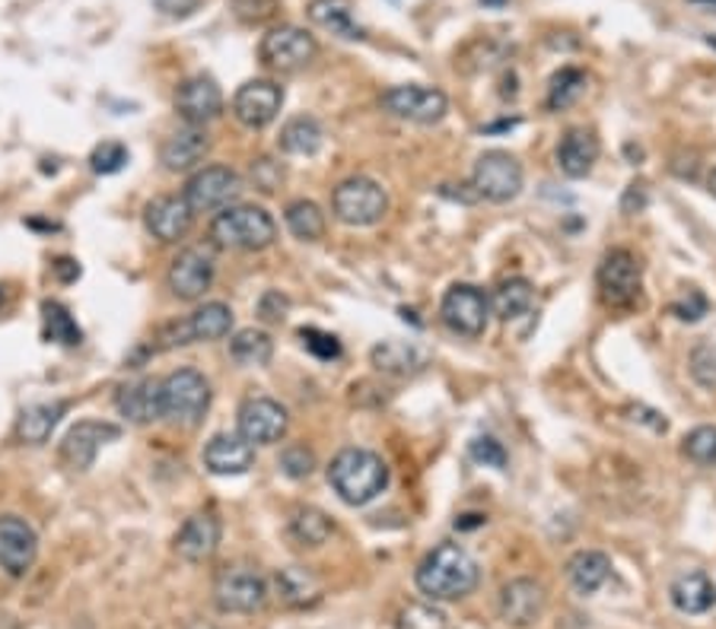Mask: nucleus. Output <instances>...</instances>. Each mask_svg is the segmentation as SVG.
Listing matches in <instances>:
<instances>
[{"label":"nucleus","instance_id":"obj_45","mask_svg":"<svg viewBox=\"0 0 716 629\" xmlns=\"http://www.w3.org/2000/svg\"><path fill=\"white\" fill-rule=\"evenodd\" d=\"M281 471L287 473L291 480H306L309 473L316 471V455L306 446H291L281 451Z\"/></svg>","mask_w":716,"mask_h":629},{"label":"nucleus","instance_id":"obj_50","mask_svg":"<svg viewBox=\"0 0 716 629\" xmlns=\"http://www.w3.org/2000/svg\"><path fill=\"white\" fill-rule=\"evenodd\" d=\"M672 314L682 318V321H697V318H704V314H707V296H704L701 289H688L685 299L672 302Z\"/></svg>","mask_w":716,"mask_h":629},{"label":"nucleus","instance_id":"obj_4","mask_svg":"<svg viewBox=\"0 0 716 629\" xmlns=\"http://www.w3.org/2000/svg\"><path fill=\"white\" fill-rule=\"evenodd\" d=\"M211 407V382L198 369H176L159 382L162 419L176 426H198Z\"/></svg>","mask_w":716,"mask_h":629},{"label":"nucleus","instance_id":"obj_7","mask_svg":"<svg viewBox=\"0 0 716 629\" xmlns=\"http://www.w3.org/2000/svg\"><path fill=\"white\" fill-rule=\"evenodd\" d=\"M599 296L609 309H631L640 299L643 287V267L628 248H611L596 270Z\"/></svg>","mask_w":716,"mask_h":629},{"label":"nucleus","instance_id":"obj_16","mask_svg":"<svg viewBox=\"0 0 716 629\" xmlns=\"http://www.w3.org/2000/svg\"><path fill=\"white\" fill-rule=\"evenodd\" d=\"M501 620L506 627L529 629L535 627L541 617H545V607H548V591L541 582L535 578H509L504 588H501Z\"/></svg>","mask_w":716,"mask_h":629},{"label":"nucleus","instance_id":"obj_8","mask_svg":"<svg viewBox=\"0 0 716 629\" xmlns=\"http://www.w3.org/2000/svg\"><path fill=\"white\" fill-rule=\"evenodd\" d=\"M523 182H526V172L516 157H509L504 150H487L477 157L475 175H472V188L477 191V198H484L491 204H509L519 198Z\"/></svg>","mask_w":716,"mask_h":629},{"label":"nucleus","instance_id":"obj_46","mask_svg":"<svg viewBox=\"0 0 716 629\" xmlns=\"http://www.w3.org/2000/svg\"><path fill=\"white\" fill-rule=\"evenodd\" d=\"M299 341L303 347L316 356V360H338L341 356V341L328 331H318V328H303L299 331Z\"/></svg>","mask_w":716,"mask_h":629},{"label":"nucleus","instance_id":"obj_43","mask_svg":"<svg viewBox=\"0 0 716 629\" xmlns=\"http://www.w3.org/2000/svg\"><path fill=\"white\" fill-rule=\"evenodd\" d=\"M691 375L701 388H716V347L697 343L691 350Z\"/></svg>","mask_w":716,"mask_h":629},{"label":"nucleus","instance_id":"obj_33","mask_svg":"<svg viewBox=\"0 0 716 629\" xmlns=\"http://www.w3.org/2000/svg\"><path fill=\"white\" fill-rule=\"evenodd\" d=\"M325 131L313 115H296L281 128V150L291 157H316L322 150Z\"/></svg>","mask_w":716,"mask_h":629},{"label":"nucleus","instance_id":"obj_52","mask_svg":"<svg viewBox=\"0 0 716 629\" xmlns=\"http://www.w3.org/2000/svg\"><path fill=\"white\" fill-rule=\"evenodd\" d=\"M154 7H157L162 17L186 20V17H191L201 7V0H154Z\"/></svg>","mask_w":716,"mask_h":629},{"label":"nucleus","instance_id":"obj_47","mask_svg":"<svg viewBox=\"0 0 716 629\" xmlns=\"http://www.w3.org/2000/svg\"><path fill=\"white\" fill-rule=\"evenodd\" d=\"M468 455H472L475 465H484V468H497V471L506 468V448L494 436H477L475 443L468 446Z\"/></svg>","mask_w":716,"mask_h":629},{"label":"nucleus","instance_id":"obj_32","mask_svg":"<svg viewBox=\"0 0 716 629\" xmlns=\"http://www.w3.org/2000/svg\"><path fill=\"white\" fill-rule=\"evenodd\" d=\"M287 531H291V541L296 544V547H309V551H316V547H322V544H328L335 524H331V519H328L322 509L303 505V509L293 512Z\"/></svg>","mask_w":716,"mask_h":629},{"label":"nucleus","instance_id":"obj_6","mask_svg":"<svg viewBox=\"0 0 716 629\" xmlns=\"http://www.w3.org/2000/svg\"><path fill=\"white\" fill-rule=\"evenodd\" d=\"M233 328V309L227 302H204L201 309L172 321L159 331V350H176V347H188V343H208L227 338Z\"/></svg>","mask_w":716,"mask_h":629},{"label":"nucleus","instance_id":"obj_13","mask_svg":"<svg viewBox=\"0 0 716 629\" xmlns=\"http://www.w3.org/2000/svg\"><path fill=\"white\" fill-rule=\"evenodd\" d=\"M262 64L277 71V74H296L306 64H313V57L318 54L316 39L299 26H277L267 32L259 45Z\"/></svg>","mask_w":716,"mask_h":629},{"label":"nucleus","instance_id":"obj_17","mask_svg":"<svg viewBox=\"0 0 716 629\" xmlns=\"http://www.w3.org/2000/svg\"><path fill=\"white\" fill-rule=\"evenodd\" d=\"M39 556V534L20 515H0V569L7 576H27Z\"/></svg>","mask_w":716,"mask_h":629},{"label":"nucleus","instance_id":"obj_19","mask_svg":"<svg viewBox=\"0 0 716 629\" xmlns=\"http://www.w3.org/2000/svg\"><path fill=\"white\" fill-rule=\"evenodd\" d=\"M118 433H122V429L112 426V423H103V419H83V423H77V426L64 436V443H61V461H64L67 468H74V471H86V468L96 461L99 448L106 446V443H115Z\"/></svg>","mask_w":716,"mask_h":629},{"label":"nucleus","instance_id":"obj_55","mask_svg":"<svg viewBox=\"0 0 716 629\" xmlns=\"http://www.w3.org/2000/svg\"><path fill=\"white\" fill-rule=\"evenodd\" d=\"M487 522V519H484V515H462V519H455V527H459V531H472V527H481V524Z\"/></svg>","mask_w":716,"mask_h":629},{"label":"nucleus","instance_id":"obj_48","mask_svg":"<svg viewBox=\"0 0 716 629\" xmlns=\"http://www.w3.org/2000/svg\"><path fill=\"white\" fill-rule=\"evenodd\" d=\"M249 175H252V182H255V188L259 191H265V194H271V191H277L281 188V182H284V169L274 162V159H255L252 162V169H249Z\"/></svg>","mask_w":716,"mask_h":629},{"label":"nucleus","instance_id":"obj_39","mask_svg":"<svg viewBox=\"0 0 716 629\" xmlns=\"http://www.w3.org/2000/svg\"><path fill=\"white\" fill-rule=\"evenodd\" d=\"M42 321H45V338L64 347H77L83 341V331L77 328L74 314L67 312L61 302H45L42 306Z\"/></svg>","mask_w":716,"mask_h":629},{"label":"nucleus","instance_id":"obj_54","mask_svg":"<svg viewBox=\"0 0 716 629\" xmlns=\"http://www.w3.org/2000/svg\"><path fill=\"white\" fill-rule=\"evenodd\" d=\"M631 419H640V423H646V426H653L656 433H665L668 429V423H665L663 414H656V411H646V407H631L628 411Z\"/></svg>","mask_w":716,"mask_h":629},{"label":"nucleus","instance_id":"obj_53","mask_svg":"<svg viewBox=\"0 0 716 629\" xmlns=\"http://www.w3.org/2000/svg\"><path fill=\"white\" fill-rule=\"evenodd\" d=\"M52 270L61 284H74L80 277V264L74 262V258H57V262L52 264Z\"/></svg>","mask_w":716,"mask_h":629},{"label":"nucleus","instance_id":"obj_49","mask_svg":"<svg viewBox=\"0 0 716 629\" xmlns=\"http://www.w3.org/2000/svg\"><path fill=\"white\" fill-rule=\"evenodd\" d=\"M287 312H291V299L281 296L277 289H267L265 296L259 299V318L265 324H281L287 318Z\"/></svg>","mask_w":716,"mask_h":629},{"label":"nucleus","instance_id":"obj_3","mask_svg":"<svg viewBox=\"0 0 716 629\" xmlns=\"http://www.w3.org/2000/svg\"><path fill=\"white\" fill-rule=\"evenodd\" d=\"M213 245L230 248V252H262L274 245L277 238V223L265 207L252 204H236V207L220 210L211 223Z\"/></svg>","mask_w":716,"mask_h":629},{"label":"nucleus","instance_id":"obj_22","mask_svg":"<svg viewBox=\"0 0 716 629\" xmlns=\"http://www.w3.org/2000/svg\"><path fill=\"white\" fill-rule=\"evenodd\" d=\"M220 534H223V527H220V519H217L213 512H194V515L186 519V524L179 527L172 547H176V553H179L186 563H204V559H211L213 553H217V547H220Z\"/></svg>","mask_w":716,"mask_h":629},{"label":"nucleus","instance_id":"obj_14","mask_svg":"<svg viewBox=\"0 0 716 629\" xmlns=\"http://www.w3.org/2000/svg\"><path fill=\"white\" fill-rule=\"evenodd\" d=\"M239 436L252 446H274L287 436L291 417L287 411L271 397H249L239 407Z\"/></svg>","mask_w":716,"mask_h":629},{"label":"nucleus","instance_id":"obj_44","mask_svg":"<svg viewBox=\"0 0 716 629\" xmlns=\"http://www.w3.org/2000/svg\"><path fill=\"white\" fill-rule=\"evenodd\" d=\"M281 10V0H233V13L249 26H262L267 20H274Z\"/></svg>","mask_w":716,"mask_h":629},{"label":"nucleus","instance_id":"obj_12","mask_svg":"<svg viewBox=\"0 0 716 629\" xmlns=\"http://www.w3.org/2000/svg\"><path fill=\"white\" fill-rule=\"evenodd\" d=\"M382 108L389 115H396L401 121L411 125H436L446 118L450 111V99L443 89L436 86H421V83H408V86H392L382 96Z\"/></svg>","mask_w":716,"mask_h":629},{"label":"nucleus","instance_id":"obj_38","mask_svg":"<svg viewBox=\"0 0 716 629\" xmlns=\"http://www.w3.org/2000/svg\"><path fill=\"white\" fill-rule=\"evenodd\" d=\"M586 74L580 67H564L557 71L551 77V86H548V108L551 111H564L570 105H577L586 96Z\"/></svg>","mask_w":716,"mask_h":629},{"label":"nucleus","instance_id":"obj_5","mask_svg":"<svg viewBox=\"0 0 716 629\" xmlns=\"http://www.w3.org/2000/svg\"><path fill=\"white\" fill-rule=\"evenodd\" d=\"M331 213L338 223L364 230V226H376L386 213H389V194L379 182H372L367 175H354L335 188L331 194Z\"/></svg>","mask_w":716,"mask_h":629},{"label":"nucleus","instance_id":"obj_31","mask_svg":"<svg viewBox=\"0 0 716 629\" xmlns=\"http://www.w3.org/2000/svg\"><path fill=\"white\" fill-rule=\"evenodd\" d=\"M372 366L379 372H389V375H411L418 369H424L427 356L414 347V343L404 341H382L372 347L370 353Z\"/></svg>","mask_w":716,"mask_h":629},{"label":"nucleus","instance_id":"obj_34","mask_svg":"<svg viewBox=\"0 0 716 629\" xmlns=\"http://www.w3.org/2000/svg\"><path fill=\"white\" fill-rule=\"evenodd\" d=\"M309 20L322 29L341 35V39H364V29L357 26L350 0H313L309 3Z\"/></svg>","mask_w":716,"mask_h":629},{"label":"nucleus","instance_id":"obj_58","mask_svg":"<svg viewBox=\"0 0 716 629\" xmlns=\"http://www.w3.org/2000/svg\"><path fill=\"white\" fill-rule=\"evenodd\" d=\"M481 3H504V0H481Z\"/></svg>","mask_w":716,"mask_h":629},{"label":"nucleus","instance_id":"obj_25","mask_svg":"<svg viewBox=\"0 0 716 629\" xmlns=\"http://www.w3.org/2000/svg\"><path fill=\"white\" fill-rule=\"evenodd\" d=\"M599 137L586 128H570L557 143V169L567 179H586L599 159Z\"/></svg>","mask_w":716,"mask_h":629},{"label":"nucleus","instance_id":"obj_10","mask_svg":"<svg viewBox=\"0 0 716 629\" xmlns=\"http://www.w3.org/2000/svg\"><path fill=\"white\" fill-rule=\"evenodd\" d=\"M440 318L452 334L481 338L491 318V296L475 284H452L440 302Z\"/></svg>","mask_w":716,"mask_h":629},{"label":"nucleus","instance_id":"obj_40","mask_svg":"<svg viewBox=\"0 0 716 629\" xmlns=\"http://www.w3.org/2000/svg\"><path fill=\"white\" fill-rule=\"evenodd\" d=\"M396 629H450V617L436 601H414L398 614Z\"/></svg>","mask_w":716,"mask_h":629},{"label":"nucleus","instance_id":"obj_26","mask_svg":"<svg viewBox=\"0 0 716 629\" xmlns=\"http://www.w3.org/2000/svg\"><path fill=\"white\" fill-rule=\"evenodd\" d=\"M668 601L678 614H688V617H697V614H707L716 607V585L710 582L707 573H682V576L672 578L668 585Z\"/></svg>","mask_w":716,"mask_h":629},{"label":"nucleus","instance_id":"obj_23","mask_svg":"<svg viewBox=\"0 0 716 629\" xmlns=\"http://www.w3.org/2000/svg\"><path fill=\"white\" fill-rule=\"evenodd\" d=\"M255 465V446L245 443L242 436L220 433L204 446V468L217 477H239L249 473Z\"/></svg>","mask_w":716,"mask_h":629},{"label":"nucleus","instance_id":"obj_20","mask_svg":"<svg viewBox=\"0 0 716 629\" xmlns=\"http://www.w3.org/2000/svg\"><path fill=\"white\" fill-rule=\"evenodd\" d=\"M176 111L186 118L188 125L204 128L208 121L220 118L223 111V93L217 86V79L211 77H188L186 83H179L176 89Z\"/></svg>","mask_w":716,"mask_h":629},{"label":"nucleus","instance_id":"obj_11","mask_svg":"<svg viewBox=\"0 0 716 629\" xmlns=\"http://www.w3.org/2000/svg\"><path fill=\"white\" fill-rule=\"evenodd\" d=\"M242 191V179L230 166H204L186 184V204L191 213H220L227 210Z\"/></svg>","mask_w":716,"mask_h":629},{"label":"nucleus","instance_id":"obj_1","mask_svg":"<svg viewBox=\"0 0 716 629\" xmlns=\"http://www.w3.org/2000/svg\"><path fill=\"white\" fill-rule=\"evenodd\" d=\"M477 569L475 556L459 547V544H440L427 553L414 573V582L421 588L427 601H459L465 595H472L477 588Z\"/></svg>","mask_w":716,"mask_h":629},{"label":"nucleus","instance_id":"obj_29","mask_svg":"<svg viewBox=\"0 0 716 629\" xmlns=\"http://www.w3.org/2000/svg\"><path fill=\"white\" fill-rule=\"evenodd\" d=\"M67 414L64 401H45V404H32L20 414L17 433L27 446H45L52 439L54 426L61 423V417Z\"/></svg>","mask_w":716,"mask_h":629},{"label":"nucleus","instance_id":"obj_41","mask_svg":"<svg viewBox=\"0 0 716 629\" xmlns=\"http://www.w3.org/2000/svg\"><path fill=\"white\" fill-rule=\"evenodd\" d=\"M682 451L688 458L691 465L697 468H714L716 465V426H694L685 443H682Z\"/></svg>","mask_w":716,"mask_h":629},{"label":"nucleus","instance_id":"obj_27","mask_svg":"<svg viewBox=\"0 0 716 629\" xmlns=\"http://www.w3.org/2000/svg\"><path fill=\"white\" fill-rule=\"evenodd\" d=\"M611 578V559L602 551H577L567 559V582L577 595H596Z\"/></svg>","mask_w":716,"mask_h":629},{"label":"nucleus","instance_id":"obj_30","mask_svg":"<svg viewBox=\"0 0 716 629\" xmlns=\"http://www.w3.org/2000/svg\"><path fill=\"white\" fill-rule=\"evenodd\" d=\"M274 591L287 607H313L322 598V582L303 566H287L274 576Z\"/></svg>","mask_w":716,"mask_h":629},{"label":"nucleus","instance_id":"obj_36","mask_svg":"<svg viewBox=\"0 0 716 629\" xmlns=\"http://www.w3.org/2000/svg\"><path fill=\"white\" fill-rule=\"evenodd\" d=\"M531 302H535V287H531V280H526V277H509V280H504L497 287V292H494V299H491L494 312L501 314L504 321L523 318L531 309Z\"/></svg>","mask_w":716,"mask_h":629},{"label":"nucleus","instance_id":"obj_2","mask_svg":"<svg viewBox=\"0 0 716 629\" xmlns=\"http://www.w3.org/2000/svg\"><path fill=\"white\" fill-rule=\"evenodd\" d=\"M328 483L347 505H367L389 487V468L370 448H341L328 465Z\"/></svg>","mask_w":716,"mask_h":629},{"label":"nucleus","instance_id":"obj_21","mask_svg":"<svg viewBox=\"0 0 716 629\" xmlns=\"http://www.w3.org/2000/svg\"><path fill=\"white\" fill-rule=\"evenodd\" d=\"M191 220L194 213L186 204V198L179 194H162V198H154L147 210H144V223H147V233L159 242H179V238L188 236L191 230Z\"/></svg>","mask_w":716,"mask_h":629},{"label":"nucleus","instance_id":"obj_51","mask_svg":"<svg viewBox=\"0 0 716 629\" xmlns=\"http://www.w3.org/2000/svg\"><path fill=\"white\" fill-rule=\"evenodd\" d=\"M646 204H650V188H646V182L628 184V191H624V198H621V213L634 216V213H643Z\"/></svg>","mask_w":716,"mask_h":629},{"label":"nucleus","instance_id":"obj_28","mask_svg":"<svg viewBox=\"0 0 716 629\" xmlns=\"http://www.w3.org/2000/svg\"><path fill=\"white\" fill-rule=\"evenodd\" d=\"M118 411L122 417L131 419L137 426L144 423H154V419H162V411H159V382L157 379H140V382H131L118 392Z\"/></svg>","mask_w":716,"mask_h":629},{"label":"nucleus","instance_id":"obj_56","mask_svg":"<svg viewBox=\"0 0 716 629\" xmlns=\"http://www.w3.org/2000/svg\"><path fill=\"white\" fill-rule=\"evenodd\" d=\"M688 3L701 7V10H710V13H716V0H688Z\"/></svg>","mask_w":716,"mask_h":629},{"label":"nucleus","instance_id":"obj_15","mask_svg":"<svg viewBox=\"0 0 716 629\" xmlns=\"http://www.w3.org/2000/svg\"><path fill=\"white\" fill-rule=\"evenodd\" d=\"M281 105H284V86L281 83L249 79V83L239 86L236 96H233V115H236L239 125H245L252 131H262L281 115Z\"/></svg>","mask_w":716,"mask_h":629},{"label":"nucleus","instance_id":"obj_35","mask_svg":"<svg viewBox=\"0 0 716 629\" xmlns=\"http://www.w3.org/2000/svg\"><path fill=\"white\" fill-rule=\"evenodd\" d=\"M230 356L236 360L239 366H267L274 356V341L267 331L259 328H242L230 338Z\"/></svg>","mask_w":716,"mask_h":629},{"label":"nucleus","instance_id":"obj_57","mask_svg":"<svg viewBox=\"0 0 716 629\" xmlns=\"http://www.w3.org/2000/svg\"><path fill=\"white\" fill-rule=\"evenodd\" d=\"M707 191H710V194L716 198V169L710 172V175H707Z\"/></svg>","mask_w":716,"mask_h":629},{"label":"nucleus","instance_id":"obj_24","mask_svg":"<svg viewBox=\"0 0 716 629\" xmlns=\"http://www.w3.org/2000/svg\"><path fill=\"white\" fill-rule=\"evenodd\" d=\"M211 150V137L204 128H194L188 125L182 131L169 134L159 147V162L169 169V172H191L194 166H201V159L208 157Z\"/></svg>","mask_w":716,"mask_h":629},{"label":"nucleus","instance_id":"obj_37","mask_svg":"<svg viewBox=\"0 0 716 629\" xmlns=\"http://www.w3.org/2000/svg\"><path fill=\"white\" fill-rule=\"evenodd\" d=\"M284 223H287V230L299 242H318V238L325 236V230H328L325 213H322L316 201H293V204H287Z\"/></svg>","mask_w":716,"mask_h":629},{"label":"nucleus","instance_id":"obj_9","mask_svg":"<svg viewBox=\"0 0 716 629\" xmlns=\"http://www.w3.org/2000/svg\"><path fill=\"white\" fill-rule=\"evenodd\" d=\"M267 601V582L252 566H227L213 582V604L223 614H259Z\"/></svg>","mask_w":716,"mask_h":629},{"label":"nucleus","instance_id":"obj_42","mask_svg":"<svg viewBox=\"0 0 716 629\" xmlns=\"http://www.w3.org/2000/svg\"><path fill=\"white\" fill-rule=\"evenodd\" d=\"M128 166V147L118 140H103L93 153H90V169L96 175H115Z\"/></svg>","mask_w":716,"mask_h":629},{"label":"nucleus","instance_id":"obj_18","mask_svg":"<svg viewBox=\"0 0 716 629\" xmlns=\"http://www.w3.org/2000/svg\"><path fill=\"white\" fill-rule=\"evenodd\" d=\"M213 284V262L208 252L201 248H186L176 255V262L169 264V274H166V287L176 299L182 302H194L201 299Z\"/></svg>","mask_w":716,"mask_h":629}]
</instances>
